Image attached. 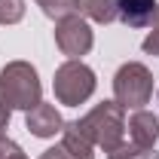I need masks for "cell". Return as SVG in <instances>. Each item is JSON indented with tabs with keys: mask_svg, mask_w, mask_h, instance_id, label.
<instances>
[{
	"mask_svg": "<svg viewBox=\"0 0 159 159\" xmlns=\"http://www.w3.org/2000/svg\"><path fill=\"white\" fill-rule=\"evenodd\" d=\"M119 12L129 25H144L156 12V0H119Z\"/></svg>",
	"mask_w": 159,
	"mask_h": 159,
	"instance_id": "6da1fadb",
	"label": "cell"
}]
</instances>
